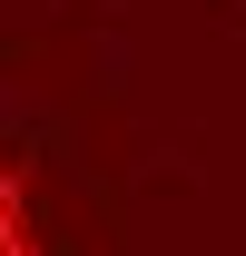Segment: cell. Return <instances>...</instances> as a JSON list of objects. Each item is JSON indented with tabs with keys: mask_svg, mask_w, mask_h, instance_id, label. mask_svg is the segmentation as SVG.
<instances>
[{
	"mask_svg": "<svg viewBox=\"0 0 246 256\" xmlns=\"http://www.w3.org/2000/svg\"><path fill=\"white\" fill-rule=\"evenodd\" d=\"M0 256H30V236H20V207H10V188H0Z\"/></svg>",
	"mask_w": 246,
	"mask_h": 256,
	"instance_id": "obj_1",
	"label": "cell"
}]
</instances>
